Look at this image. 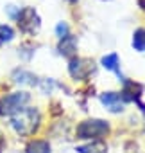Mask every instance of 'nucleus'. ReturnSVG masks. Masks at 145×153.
<instances>
[{
    "label": "nucleus",
    "mask_w": 145,
    "mask_h": 153,
    "mask_svg": "<svg viewBox=\"0 0 145 153\" xmlns=\"http://www.w3.org/2000/svg\"><path fill=\"white\" fill-rule=\"evenodd\" d=\"M27 153H50V144L47 140H31L27 144Z\"/></svg>",
    "instance_id": "10"
},
{
    "label": "nucleus",
    "mask_w": 145,
    "mask_h": 153,
    "mask_svg": "<svg viewBox=\"0 0 145 153\" xmlns=\"http://www.w3.org/2000/svg\"><path fill=\"white\" fill-rule=\"evenodd\" d=\"M13 81L18 83V85H29V87H34L40 83V79L29 70H23V68H16L13 72Z\"/></svg>",
    "instance_id": "7"
},
{
    "label": "nucleus",
    "mask_w": 145,
    "mask_h": 153,
    "mask_svg": "<svg viewBox=\"0 0 145 153\" xmlns=\"http://www.w3.org/2000/svg\"><path fill=\"white\" fill-rule=\"evenodd\" d=\"M16 20H18V27L23 33H29V34L38 33L40 24H41L40 22V16H38V13H36L34 7H23V9H20Z\"/></svg>",
    "instance_id": "4"
},
{
    "label": "nucleus",
    "mask_w": 145,
    "mask_h": 153,
    "mask_svg": "<svg viewBox=\"0 0 145 153\" xmlns=\"http://www.w3.org/2000/svg\"><path fill=\"white\" fill-rule=\"evenodd\" d=\"M68 2H72V4H74V2H77V0H68Z\"/></svg>",
    "instance_id": "17"
},
{
    "label": "nucleus",
    "mask_w": 145,
    "mask_h": 153,
    "mask_svg": "<svg viewBox=\"0 0 145 153\" xmlns=\"http://www.w3.org/2000/svg\"><path fill=\"white\" fill-rule=\"evenodd\" d=\"M109 131V124L102 119H88L83 121L77 126V137L79 139H92V140H99L104 135H108Z\"/></svg>",
    "instance_id": "2"
},
{
    "label": "nucleus",
    "mask_w": 145,
    "mask_h": 153,
    "mask_svg": "<svg viewBox=\"0 0 145 153\" xmlns=\"http://www.w3.org/2000/svg\"><path fill=\"white\" fill-rule=\"evenodd\" d=\"M100 101L102 105L111 110V112H122L124 110V97L122 94H116V92H104L100 96Z\"/></svg>",
    "instance_id": "6"
},
{
    "label": "nucleus",
    "mask_w": 145,
    "mask_h": 153,
    "mask_svg": "<svg viewBox=\"0 0 145 153\" xmlns=\"http://www.w3.org/2000/svg\"><path fill=\"white\" fill-rule=\"evenodd\" d=\"M6 11H7V15H9L11 18H16V16H18V13H20V9H15V6H7V7H6Z\"/></svg>",
    "instance_id": "15"
},
{
    "label": "nucleus",
    "mask_w": 145,
    "mask_h": 153,
    "mask_svg": "<svg viewBox=\"0 0 145 153\" xmlns=\"http://www.w3.org/2000/svg\"><path fill=\"white\" fill-rule=\"evenodd\" d=\"M102 67L104 68H108V70H113V72H116L118 76H120V72H118V54H108V56H104L102 58Z\"/></svg>",
    "instance_id": "11"
},
{
    "label": "nucleus",
    "mask_w": 145,
    "mask_h": 153,
    "mask_svg": "<svg viewBox=\"0 0 145 153\" xmlns=\"http://www.w3.org/2000/svg\"><path fill=\"white\" fill-rule=\"evenodd\" d=\"M77 151H79V153H108V148H106V144H102L100 140H93V142L77 146Z\"/></svg>",
    "instance_id": "9"
},
{
    "label": "nucleus",
    "mask_w": 145,
    "mask_h": 153,
    "mask_svg": "<svg viewBox=\"0 0 145 153\" xmlns=\"http://www.w3.org/2000/svg\"><path fill=\"white\" fill-rule=\"evenodd\" d=\"M59 52L63 54V56H72L75 51H77V40H75V36H72V34H68V36H64V38H61V42H59Z\"/></svg>",
    "instance_id": "8"
},
{
    "label": "nucleus",
    "mask_w": 145,
    "mask_h": 153,
    "mask_svg": "<svg viewBox=\"0 0 145 153\" xmlns=\"http://www.w3.org/2000/svg\"><path fill=\"white\" fill-rule=\"evenodd\" d=\"M15 38V31L9 25H0V42H11Z\"/></svg>",
    "instance_id": "13"
},
{
    "label": "nucleus",
    "mask_w": 145,
    "mask_h": 153,
    "mask_svg": "<svg viewBox=\"0 0 145 153\" xmlns=\"http://www.w3.org/2000/svg\"><path fill=\"white\" fill-rule=\"evenodd\" d=\"M140 6H143V9H145V0H140Z\"/></svg>",
    "instance_id": "16"
},
{
    "label": "nucleus",
    "mask_w": 145,
    "mask_h": 153,
    "mask_svg": "<svg viewBox=\"0 0 145 153\" xmlns=\"http://www.w3.org/2000/svg\"><path fill=\"white\" fill-rule=\"evenodd\" d=\"M40 121H41V115L38 108H22L18 114L13 115L11 126L20 135H32L38 130Z\"/></svg>",
    "instance_id": "1"
},
{
    "label": "nucleus",
    "mask_w": 145,
    "mask_h": 153,
    "mask_svg": "<svg viewBox=\"0 0 145 153\" xmlns=\"http://www.w3.org/2000/svg\"><path fill=\"white\" fill-rule=\"evenodd\" d=\"M133 47L140 52H145V29H136L133 34Z\"/></svg>",
    "instance_id": "12"
},
{
    "label": "nucleus",
    "mask_w": 145,
    "mask_h": 153,
    "mask_svg": "<svg viewBox=\"0 0 145 153\" xmlns=\"http://www.w3.org/2000/svg\"><path fill=\"white\" fill-rule=\"evenodd\" d=\"M56 33H57V36H59V38L68 36V25H66L64 22H59V24H57V27H56Z\"/></svg>",
    "instance_id": "14"
},
{
    "label": "nucleus",
    "mask_w": 145,
    "mask_h": 153,
    "mask_svg": "<svg viewBox=\"0 0 145 153\" xmlns=\"http://www.w3.org/2000/svg\"><path fill=\"white\" fill-rule=\"evenodd\" d=\"M29 97L31 96L27 92H13V94H7L2 101H0V114L13 117L22 108H25V103L29 101Z\"/></svg>",
    "instance_id": "3"
},
{
    "label": "nucleus",
    "mask_w": 145,
    "mask_h": 153,
    "mask_svg": "<svg viewBox=\"0 0 145 153\" xmlns=\"http://www.w3.org/2000/svg\"><path fill=\"white\" fill-rule=\"evenodd\" d=\"M68 70H70V76L74 79H86L88 76L95 70V67H93V61H90V59L72 58L70 65H68Z\"/></svg>",
    "instance_id": "5"
}]
</instances>
